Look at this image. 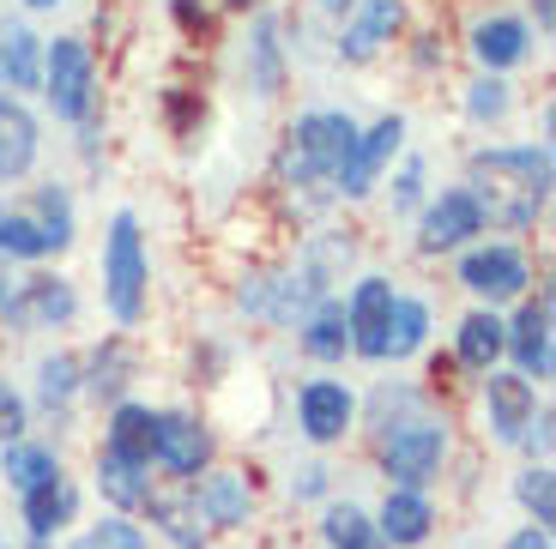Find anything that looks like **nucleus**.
<instances>
[{
  "mask_svg": "<svg viewBox=\"0 0 556 549\" xmlns=\"http://www.w3.org/2000/svg\"><path fill=\"white\" fill-rule=\"evenodd\" d=\"M472 206L496 230H527L539 224L544 200H551V152H478L472 157Z\"/></svg>",
  "mask_w": 556,
  "mask_h": 549,
  "instance_id": "nucleus-1",
  "label": "nucleus"
},
{
  "mask_svg": "<svg viewBox=\"0 0 556 549\" xmlns=\"http://www.w3.org/2000/svg\"><path fill=\"white\" fill-rule=\"evenodd\" d=\"M351 145H357V127H351V115H339V110H308V115H296L291 133H285L278 176H285V188H327V181H339Z\"/></svg>",
  "mask_w": 556,
  "mask_h": 549,
  "instance_id": "nucleus-2",
  "label": "nucleus"
},
{
  "mask_svg": "<svg viewBox=\"0 0 556 549\" xmlns=\"http://www.w3.org/2000/svg\"><path fill=\"white\" fill-rule=\"evenodd\" d=\"M442 454H447V429L435 417H405V423L381 429V471L400 489H424L442 471Z\"/></svg>",
  "mask_w": 556,
  "mask_h": 549,
  "instance_id": "nucleus-3",
  "label": "nucleus"
},
{
  "mask_svg": "<svg viewBox=\"0 0 556 549\" xmlns=\"http://www.w3.org/2000/svg\"><path fill=\"white\" fill-rule=\"evenodd\" d=\"M103 296H110V315L122 320H139L146 308V242H139V224L134 212L110 224V242H103Z\"/></svg>",
  "mask_w": 556,
  "mask_h": 549,
  "instance_id": "nucleus-4",
  "label": "nucleus"
},
{
  "mask_svg": "<svg viewBox=\"0 0 556 549\" xmlns=\"http://www.w3.org/2000/svg\"><path fill=\"white\" fill-rule=\"evenodd\" d=\"M42 85H49V103L67 122L91 115V91H98V67H91V49L79 37H55L42 49Z\"/></svg>",
  "mask_w": 556,
  "mask_h": 549,
  "instance_id": "nucleus-5",
  "label": "nucleus"
},
{
  "mask_svg": "<svg viewBox=\"0 0 556 549\" xmlns=\"http://www.w3.org/2000/svg\"><path fill=\"white\" fill-rule=\"evenodd\" d=\"M296 423H303V435L315 441V447H333V441H345L351 423H357V398H351L345 381H308L303 393H296Z\"/></svg>",
  "mask_w": 556,
  "mask_h": 549,
  "instance_id": "nucleus-6",
  "label": "nucleus"
},
{
  "mask_svg": "<svg viewBox=\"0 0 556 549\" xmlns=\"http://www.w3.org/2000/svg\"><path fill=\"white\" fill-rule=\"evenodd\" d=\"M459 284L472 290V296H484V303H502V296H520V290L532 284V272H527V260H520V247L490 242V247H472V254L459 260Z\"/></svg>",
  "mask_w": 556,
  "mask_h": 549,
  "instance_id": "nucleus-7",
  "label": "nucleus"
},
{
  "mask_svg": "<svg viewBox=\"0 0 556 549\" xmlns=\"http://www.w3.org/2000/svg\"><path fill=\"white\" fill-rule=\"evenodd\" d=\"M400 139H405V122H400V115H381L369 133H357L345 169H339V193H345V200H363V193L376 188V176L388 169V157L400 152Z\"/></svg>",
  "mask_w": 556,
  "mask_h": 549,
  "instance_id": "nucleus-8",
  "label": "nucleus"
},
{
  "mask_svg": "<svg viewBox=\"0 0 556 549\" xmlns=\"http://www.w3.org/2000/svg\"><path fill=\"white\" fill-rule=\"evenodd\" d=\"M388 320H393V284L388 278H363V284L351 290V308H345L351 350H357V357H381V350H388Z\"/></svg>",
  "mask_w": 556,
  "mask_h": 549,
  "instance_id": "nucleus-9",
  "label": "nucleus"
},
{
  "mask_svg": "<svg viewBox=\"0 0 556 549\" xmlns=\"http://www.w3.org/2000/svg\"><path fill=\"white\" fill-rule=\"evenodd\" d=\"M152 459L169 471V477H200V471H206V459H212V435L194 423V417L169 411V417H157Z\"/></svg>",
  "mask_w": 556,
  "mask_h": 549,
  "instance_id": "nucleus-10",
  "label": "nucleus"
},
{
  "mask_svg": "<svg viewBox=\"0 0 556 549\" xmlns=\"http://www.w3.org/2000/svg\"><path fill=\"white\" fill-rule=\"evenodd\" d=\"M194 508H200V520H206V532H237L254 513V489H249L242 471H212V477L194 483Z\"/></svg>",
  "mask_w": 556,
  "mask_h": 549,
  "instance_id": "nucleus-11",
  "label": "nucleus"
},
{
  "mask_svg": "<svg viewBox=\"0 0 556 549\" xmlns=\"http://www.w3.org/2000/svg\"><path fill=\"white\" fill-rule=\"evenodd\" d=\"M73 284L67 278H30V284H18V296L0 315L18 320V327H67L73 320Z\"/></svg>",
  "mask_w": 556,
  "mask_h": 549,
  "instance_id": "nucleus-12",
  "label": "nucleus"
},
{
  "mask_svg": "<svg viewBox=\"0 0 556 549\" xmlns=\"http://www.w3.org/2000/svg\"><path fill=\"white\" fill-rule=\"evenodd\" d=\"M484 405H490V429H496V441H520L532 429V411H539L527 374H490Z\"/></svg>",
  "mask_w": 556,
  "mask_h": 549,
  "instance_id": "nucleus-13",
  "label": "nucleus"
},
{
  "mask_svg": "<svg viewBox=\"0 0 556 549\" xmlns=\"http://www.w3.org/2000/svg\"><path fill=\"white\" fill-rule=\"evenodd\" d=\"M430 525H435L430 495H424V489H388L381 520H376L381 544H388V549H412V544H424V537H430Z\"/></svg>",
  "mask_w": 556,
  "mask_h": 549,
  "instance_id": "nucleus-14",
  "label": "nucleus"
},
{
  "mask_svg": "<svg viewBox=\"0 0 556 549\" xmlns=\"http://www.w3.org/2000/svg\"><path fill=\"white\" fill-rule=\"evenodd\" d=\"M478 230H484V218H478L472 193H466V188H447L442 200L424 212V235H417V242L430 247V254H442V247H459L466 235H478Z\"/></svg>",
  "mask_w": 556,
  "mask_h": 549,
  "instance_id": "nucleus-15",
  "label": "nucleus"
},
{
  "mask_svg": "<svg viewBox=\"0 0 556 549\" xmlns=\"http://www.w3.org/2000/svg\"><path fill=\"white\" fill-rule=\"evenodd\" d=\"M146 508H152V525L176 549H206V520L194 508V489H157V495H146Z\"/></svg>",
  "mask_w": 556,
  "mask_h": 549,
  "instance_id": "nucleus-16",
  "label": "nucleus"
},
{
  "mask_svg": "<svg viewBox=\"0 0 556 549\" xmlns=\"http://www.w3.org/2000/svg\"><path fill=\"white\" fill-rule=\"evenodd\" d=\"M30 164H37V115L0 97V181H18Z\"/></svg>",
  "mask_w": 556,
  "mask_h": 549,
  "instance_id": "nucleus-17",
  "label": "nucleus"
},
{
  "mask_svg": "<svg viewBox=\"0 0 556 549\" xmlns=\"http://www.w3.org/2000/svg\"><path fill=\"white\" fill-rule=\"evenodd\" d=\"M152 441H157V411L152 405H115L103 454L127 459V465H152Z\"/></svg>",
  "mask_w": 556,
  "mask_h": 549,
  "instance_id": "nucleus-18",
  "label": "nucleus"
},
{
  "mask_svg": "<svg viewBox=\"0 0 556 549\" xmlns=\"http://www.w3.org/2000/svg\"><path fill=\"white\" fill-rule=\"evenodd\" d=\"M400 18H405L400 0H363V7H357V25L345 30V42H339V55H345V61H369L381 42H393Z\"/></svg>",
  "mask_w": 556,
  "mask_h": 549,
  "instance_id": "nucleus-19",
  "label": "nucleus"
},
{
  "mask_svg": "<svg viewBox=\"0 0 556 549\" xmlns=\"http://www.w3.org/2000/svg\"><path fill=\"white\" fill-rule=\"evenodd\" d=\"M527 49H532V37H527L520 18H478V25H472V55L484 61L490 73L527 61Z\"/></svg>",
  "mask_w": 556,
  "mask_h": 549,
  "instance_id": "nucleus-20",
  "label": "nucleus"
},
{
  "mask_svg": "<svg viewBox=\"0 0 556 549\" xmlns=\"http://www.w3.org/2000/svg\"><path fill=\"white\" fill-rule=\"evenodd\" d=\"M18 501H25L30 544H49V537H55L61 525H73V513H79V495L67 489V477H61V483H42V489L18 495Z\"/></svg>",
  "mask_w": 556,
  "mask_h": 549,
  "instance_id": "nucleus-21",
  "label": "nucleus"
},
{
  "mask_svg": "<svg viewBox=\"0 0 556 549\" xmlns=\"http://www.w3.org/2000/svg\"><path fill=\"white\" fill-rule=\"evenodd\" d=\"M515 357H520V374H551V296H539V303H527L520 308V320H515Z\"/></svg>",
  "mask_w": 556,
  "mask_h": 549,
  "instance_id": "nucleus-22",
  "label": "nucleus"
},
{
  "mask_svg": "<svg viewBox=\"0 0 556 549\" xmlns=\"http://www.w3.org/2000/svg\"><path fill=\"white\" fill-rule=\"evenodd\" d=\"M0 73H7V85H18V91L42 85V42L30 37L25 25L0 30Z\"/></svg>",
  "mask_w": 556,
  "mask_h": 549,
  "instance_id": "nucleus-23",
  "label": "nucleus"
},
{
  "mask_svg": "<svg viewBox=\"0 0 556 549\" xmlns=\"http://www.w3.org/2000/svg\"><path fill=\"white\" fill-rule=\"evenodd\" d=\"M320 537H327V549H388L381 532H376V520H369L363 508H351V501H333V508H327Z\"/></svg>",
  "mask_w": 556,
  "mask_h": 549,
  "instance_id": "nucleus-24",
  "label": "nucleus"
},
{
  "mask_svg": "<svg viewBox=\"0 0 556 549\" xmlns=\"http://www.w3.org/2000/svg\"><path fill=\"white\" fill-rule=\"evenodd\" d=\"M7 483H13L18 495L42 489V483H61L55 447H30V441H13V447H7Z\"/></svg>",
  "mask_w": 556,
  "mask_h": 549,
  "instance_id": "nucleus-25",
  "label": "nucleus"
},
{
  "mask_svg": "<svg viewBox=\"0 0 556 549\" xmlns=\"http://www.w3.org/2000/svg\"><path fill=\"white\" fill-rule=\"evenodd\" d=\"M98 489H103V501H115V508H146L152 483H146V465H127V459L103 454L98 459Z\"/></svg>",
  "mask_w": 556,
  "mask_h": 549,
  "instance_id": "nucleus-26",
  "label": "nucleus"
},
{
  "mask_svg": "<svg viewBox=\"0 0 556 549\" xmlns=\"http://www.w3.org/2000/svg\"><path fill=\"white\" fill-rule=\"evenodd\" d=\"M345 344H351L345 303H320L315 320L303 327V350H308V357H320V362H333V357H345Z\"/></svg>",
  "mask_w": 556,
  "mask_h": 549,
  "instance_id": "nucleus-27",
  "label": "nucleus"
},
{
  "mask_svg": "<svg viewBox=\"0 0 556 549\" xmlns=\"http://www.w3.org/2000/svg\"><path fill=\"white\" fill-rule=\"evenodd\" d=\"M502 344H508V327H502L496 315H472V320H459V362H466V369H490Z\"/></svg>",
  "mask_w": 556,
  "mask_h": 549,
  "instance_id": "nucleus-28",
  "label": "nucleus"
},
{
  "mask_svg": "<svg viewBox=\"0 0 556 549\" xmlns=\"http://www.w3.org/2000/svg\"><path fill=\"white\" fill-rule=\"evenodd\" d=\"M430 332V308L417 303V296H393V320H388V350L381 357H412L417 344Z\"/></svg>",
  "mask_w": 556,
  "mask_h": 549,
  "instance_id": "nucleus-29",
  "label": "nucleus"
},
{
  "mask_svg": "<svg viewBox=\"0 0 556 549\" xmlns=\"http://www.w3.org/2000/svg\"><path fill=\"white\" fill-rule=\"evenodd\" d=\"M30 224L42 230V247L61 254V247L73 242V200H67V188H37V218Z\"/></svg>",
  "mask_w": 556,
  "mask_h": 549,
  "instance_id": "nucleus-30",
  "label": "nucleus"
},
{
  "mask_svg": "<svg viewBox=\"0 0 556 549\" xmlns=\"http://www.w3.org/2000/svg\"><path fill=\"white\" fill-rule=\"evenodd\" d=\"M515 495H520V508L532 513V525H539V532H551V525H556V477H551V465L520 471Z\"/></svg>",
  "mask_w": 556,
  "mask_h": 549,
  "instance_id": "nucleus-31",
  "label": "nucleus"
},
{
  "mask_svg": "<svg viewBox=\"0 0 556 549\" xmlns=\"http://www.w3.org/2000/svg\"><path fill=\"white\" fill-rule=\"evenodd\" d=\"M37 254H49L37 224L25 212H0V260H37Z\"/></svg>",
  "mask_w": 556,
  "mask_h": 549,
  "instance_id": "nucleus-32",
  "label": "nucleus"
},
{
  "mask_svg": "<svg viewBox=\"0 0 556 549\" xmlns=\"http://www.w3.org/2000/svg\"><path fill=\"white\" fill-rule=\"evenodd\" d=\"M37 381H42V405L55 411V405H67V398L79 393V362L73 357H42Z\"/></svg>",
  "mask_w": 556,
  "mask_h": 549,
  "instance_id": "nucleus-33",
  "label": "nucleus"
},
{
  "mask_svg": "<svg viewBox=\"0 0 556 549\" xmlns=\"http://www.w3.org/2000/svg\"><path fill=\"white\" fill-rule=\"evenodd\" d=\"M122 374H127V350H122V344H110V350H98L91 374H79V386H85V393H98V398H115V393H122Z\"/></svg>",
  "mask_w": 556,
  "mask_h": 549,
  "instance_id": "nucleus-34",
  "label": "nucleus"
},
{
  "mask_svg": "<svg viewBox=\"0 0 556 549\" xmlns=\"http://www.w3.org/2000/svg\"><path fill=\"white\" fill-rule=\"evenodd\" d=\"M73 549H152V544H146V532H139V525L103 520V525H91V532H85Z\"/></svg>",
  "mask_w": 556,
  "mask_h": 549,
  "instance_id": "nucleus-35",
  "label": "nucleus"
},
{
  "mask_svg": "<svg viewBox=\"0 0 556 549\" xmlns=\"http://www.w3.org/2000/svg\"><path fill=\"white\" fill-rule=\"evenodd\" d=\"M30 429V411H25V398L13 393V386L0 381V447H13V441H25Z\"/></svg>",
  "mask_w": 556,
  "mask_h": 549,
  "instance_id": "nucleus-36",
  "label": "nucleus"
},
{
  "mask_svg": "<svg viewBox=\"0 0 556 549\" xmlns=\"http://www.w3.org/2000/svg\"><path fill=\"white\" fill-rule=\"evenodd\" d=\"M254 61H261V73H254V91L273 97V91H278V42H273V25L254 30Z\"/></svg>",
  "mask_w": 556,
  "mask_h": 549,
  "instance_id": "nucleus-37",
  "label": "nucleus"
},
{
  "mask_svg": "<svg viewBox=\"0 0 556 549\" xmlns=\"http://www.w3.org/2000/svg\"><path fill=\"white\" fill-rule=\"evenodd\" d=\"M466 110H472L478 122H496V115L508 110V85H502V79H478L472 97H466Z\"/></svg>",
  "mask_w": 556,
  "mask_h": 549,
  "instance_id": "nucleus-38",
  "label": "nucleus"
},
{
  "mask_svg": "<svg viewBox=\"0 0 556 549\" xmlns=\"http://www.w3.org/2000/svg\"><path fill=\"white\" fill-rule=\"evenodd\" d=\"M417 188H424V164H405V176L393 181V212H412L417 206Z\"/></svg>",
  "mask_w": 556,
  "mask_h": 549,
  "instance_id": "nucleus-39",
  "label": "nucleus"
},
{
  "mask_svg": "<svg viewBox=\"0 0 556 549\" xmlns=\"http://www.w3.org/2000/svg\"><path fill=\"white\" fill-rule=\"evenodd\" d=\"M508 549H551V532L527 525V532H515V537H508Z\"/></svg>",
  "mask_w": 556,
  "mask_h": 549,
  "instance_id": "nucleus-40",
  "label": "nucleus"
},
{
  "mask_svg": "<svg viewBox=\"0 0 556 549\" xmlns=\"http://www.w3.org/2000/svg\"><path fill=\"white\" fill-rule=\"evenodd\" d=\"M320 489H327V471H320V465H308V471H303V483H296V495H303V501H315Z\"/></svg>",
  "mask_w": 556,
  "mask_h": 549,
  "instance_id": "nucleus-41",
  "label": "nucleus"
},
{
  "mask_svg": "<svg viewBox=\"0 0 556 549\" xmlns=\"http://www.w3.org/2000/svg\"><path fill=\"white\" fill-rule=\"evenodd\" d=\"M13 296H18V284H13V272H0V308L13 303Z\"/></svg>",
  "mask_w": 556,
  "mask_h": 549,
  "instance_id": "nucleus-42",
  "label": "nucleus"
},
{
  "mask_svg": "<svg viewBox=\"0 0 556 549\" xmlns=\"http://www.w3.org/2000/svg\"><path fill=\"white\" fill-rule=\"evenodd\" d=\"M532 13H539V30H551V0H532Z\"/></svg>",
  "mask_w": 556,
  "mask_h": 549,
  "instance_id": "nucleus-43",
  "label": "nucleus"
},
{
  "mask_svg": "<svg viewBox=\"0 0 556 549\" xmlns=\"http://www.w3.org/2000/svg\"><path fill=\"white\" fill-rule=\"evenodd\" d=\"M320 7H327V13H345V7H351V0H320Z\"/></svg>",
  "mask_w": 556,
  "mask_h": 549,
  "instance_id": "nucleus-44",
  "label": "nucleus"
},
{
  "mask_svg": "<svg viewBox=\"0 0 556 549\" xmlns=\"http://www.w3.org/2000/svg\"><path fill=\"white\" fill-rule=\"evenodd\" d=\"M30 7H61V0H30Z\"/></svg>",
  "mask_w": 556,
  "mask_h": 549,
  "instance_id": "nucleus-45",
  "label": "nucleus"
},
{
  "mask_svg": "<svg viewBox=\"0 0 556 549\" xmlns=\"http://www.w3.org/2000/svg\"><path fill=\"white\" fill-rule=\"evenodd\" d=\"M0 549H13V544H7V537H0Z\"/></svg>",
  "mask_w": 556,
  "mask_h": 549,
  "instance_id": "nucleus-46",
  "label": "nucleus"
},
{
  "mask_svg": "<svg viewBox=\"0 0 556 549\" xmlns=\"http://www.w3.org/2000/svg\"><path fill=\"white\" fill-rule=\"evenodd\" d=\"M30 549H49V544H30Z\"/></svg>",
  "mask_w": 556,
  "mask_h": 549,
  "instance_id": "nucleus-47",
  "label": "nucleus"
},
{
  "mask_svg": "<svg viewBox=\"0 0 556 549\" xmlns=\"http://www.w3.org/2000/svg\"><path fill=\"white\" fill-rule=\"evenodd\" d=\"M237 7H249V0H237Z\"/></svg>",
  "mask_w": 556,
  "mask_h": 549,
  "instance_id": "nucleus-48",
  "label": "nucleus"
}]
</instances>
